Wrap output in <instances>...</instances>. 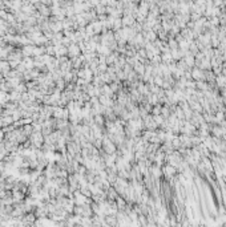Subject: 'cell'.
<instances>
[{
	"mask_svg": "<svg viewBox=\"0 0 226 227\" xmlns=\"http://www.w3.org/2000/svg\"><path fill=\"white\" fill-rule=\"evenodd\" d=\"M80 52H81V49H80L79 45H76V44H72V45H69V48H68V54H69V57H71V58H75V57L80 56Z\"/></svg>",
	"mask_w": 226,
	"mask_h": 227,
	"instance_id": "cell-1",
	"label": "cell"
},
{
	"mask_svg": "<svg viewBox=\"0 0 226 227\" xmlns=\"http://www.w3.org/2000/svg\"><path fill=\"white\" fill-rule=\"evenodd\" d=\"M192 76H193V79H196V80H202V79H203L202 72L198 71V69H194V71H193V73H192Z\"/></svg>",
	"mask_w": 226,
	"mask_h": 227,
	"instance_id": "cell-5",
	"label": "cell"
},
{
	"mask_svg": "<svg viewBox=\"0 0 226 227\" xmlns=\"http://www.w3.org/2000/svg\"><path fill=\"white\" fill-rule=\"evenodd\" d=\"M34 48L35 47H32V45H24L23 47V49H21V53H23V56L24 57H31V56H34Z\"/></svg>",
	"mask_w": 226,
	"mask_h": 227,
	"instance_id": "cell-2",
	"label": "cell"
},
{
	"mask_svg": "<svg viewBox=\"0 0 226 227\" xmlns=\"http://www.w3.org/2000/svg\"><path fill=\"white\" fill-rule=\"evenodd\" d=\"M133 71L136 72V73H140V75H144L145 73V68H144V65L143 64H140V63H136L133 65Z\"/></svg>",
	"mask_w": 226,
	"mask_h": 227,
	"instance_id": "cell-3",
	"label": "cell"
},
{
	"mask_svg": "<svg viewBox=\"0 0 226 227\" xmlns=\"http://www.w3.org/2000/svg\"><path fill=\"white\" fill-rule=\"evenodd\" d=\"M45 53V48H43V47H35L34 48V56H41V54Z\"/></svg>",
	"mask_w": 226,
	"mask_h": 227,
	"instance_id": "cell-4",
	"label": "cell"
}]
</instances>
